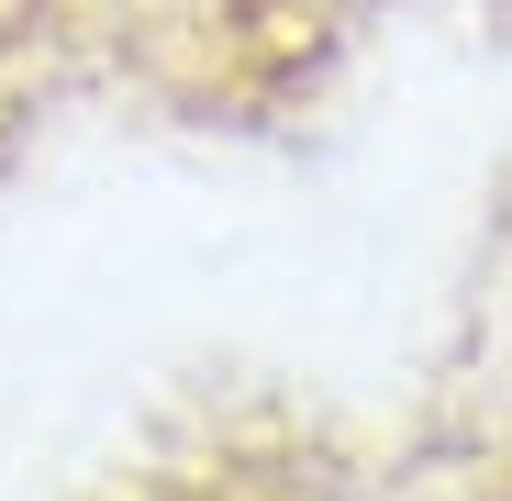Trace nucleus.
I'll return each instance as SVG.
<instances>
[{"instance_id": "1", "label": "nucleus", "mask_w": 512, "mask_h": 501, "mask_svg": "<svg viewBox=\"0 0 512 501\" xmlns=\"http://www.w3.org/2000/svg\"><path fill=\"white\" fill-rule=\"evenodd\" d=\"M201 12H245V0H201Z\"/></svg>"}]
</instances>
